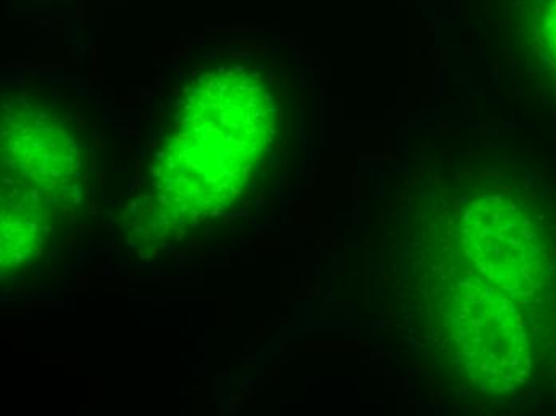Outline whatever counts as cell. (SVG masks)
I'll return each instance as SVG.
<instances>
[{
	"instance_id": "1",
	"label": "cell",
	"mask_w": 556,
	"mask_h": 416,
	"mask_svg": "<svg viewBox=\"0 0 556 416\" xmlns=\"http://www.w3.org/2000/svg\"><path fill=\"white\" fill-rule=\"evenodd\" d=\"M539 37L544 46L545 55L556 64V0H544L539 9L538 20Z\"/></svg>"
}]
</instances>
